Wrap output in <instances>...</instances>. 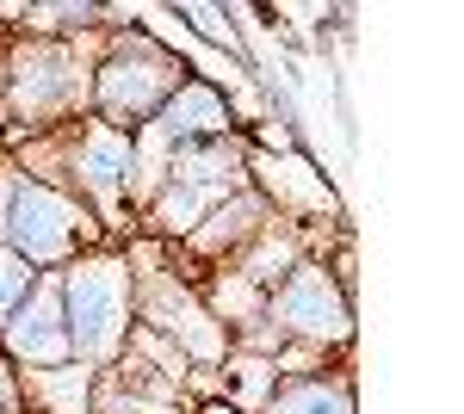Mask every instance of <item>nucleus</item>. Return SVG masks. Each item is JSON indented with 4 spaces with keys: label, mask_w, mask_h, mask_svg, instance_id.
I'll return each instance as SVG.
<instances>
[{
    "label": "nucleus",
    "mask_w": 464,
    "mask_h": 414,
    "mask_svg": "<svg viewBox=\"0 0 464 414\" xmlns=\"http://www.w3.org/2000/svg\"><path fill=\"white\" fill-rule=\"evenodd\" d=\"M124 315H130V273L118 260H87L69 273V346L87 359H100L124 341Z\"/></svg>",
    "instance_id": "f257e3e1"
},
{
    "label": "nucleus",
    "mask_w": 464,
    "mask_h": 414,
    "mask_svg": "<svg viewBox=\"0 0 464 414\" xmlns=\"http://www.w3.org/2000/svg\"><path fill=\"white\" fill-rule=\"evenodd\" d=\"M174 93H179V74L149 37H130L124 56L100 69V111L106 118H130V124L137 118H155Z\"/></svg>",
    "instance_id": "f03ea898"
},
{
    "label": "nucleus",
    "mask_w": 464,
    "mask_h": 414,
    "mask_svg": "<svg viewBox=\"0 0 464 414\" xmlns=\"http://www.w3.org/2000/svg\"><path fill=\"white\" fill-rule=\"evenodd\" d=\"M13 247H19V260H63L74 242H87L93 229H87V217L69 205V198H56L50 186H25L19 198H13Z\"/></svg>",
    "instance_id": "7ed1b4c3"
},
{
    "label": "nucleus",
    "mask_w": 464,
    "mask_h": 414,
    "mask_svg": "<svg viewBox=\"0 0 464 414\" xmlns=\"http://www.w3.org/2000/svg\"><path fill=\"white\" fill-rule=\"evenodd\" d=\"M279 328L291 334H310V341H347V297H341V284H328L322 266H291L285 291H279Z\"/></svg>",
    "instance_id": "20e7f679"
},
{
    "label": "nucleus",
    "mask_w": 464,
    "mask_h": 414,
    "mask_svg": "<svg viewBox=\"0 0 464 414\" xmlns=\"http://www.w3.org/2000/svg\"><path fill=\"white\" fill-rule=\"evenodd\" d=\"M6 346H13L19 359H32V365H63V352H69V328H63V303H56V291H37L32 303L13 310V322H6Z\"/></svg>",
    "instance_id": "39448f33"
},
{
    "label": "nucleus",
    "mask_w": 464,
    "mask_h": 414,
    "mask_svg": "<svg viewBox=\"0 0 464 414\" xmlns=\"http://www.w3.org/2000/svg\"><path fill=\"white\" fill-rule=\"evenodd\" d=\"M63 74H74L69 50L63 43H44V50H32L25 63H19V111H32V118H44V111H56V105L81 100V87L74 81H63Z\"/></svg>",
    "instance_id": "423d86ee"
},
{
    "label": "nucleus",
    "mask_w": 464,
    "mask_h": 414,
    "mask_svg": "<svg viewBox=\"0 0 464 414\" xmlns=\"http://www.w3.org/2000/svg\"><path fill=\"white\" fill-rule=\"evenodd\" d=\"M223 130H229V105L217 100L205 81H186L174 100L161 105V137L179 142V149H186V142H211V137H223Z\"/></svg>",
    "instance_id": "0eeeda50"
},
{
    "label": "nucleus",
    "mask_w": 464,
    "mask_h": 414,
    "mask_svg": "<svg viewBox=\"0 0 464 414\" xmlns=\"http://www.w3.org/2000/svg\"><path fill=\"white\" fill-rule=\"evenodd\" d=\"M254 168L266 173L279 210H291V217H304V210H334V192H328V179H322L310 161L285 155V161H254Z\"/></svg>",
    "instance_id": "6e6552de"
},
{
    "label": "nucleus",
    "mask_w": 464,
    "mask_h": 414,
    "mask_svg": "<svg viewBox=\"0 0 464 414\" xmlns=\"http://www.w3.org/2000/svg\"><path fill=\"white\" fill-rule=\"evenodd\" d=\"M74 173H81V186H87V192L111 198V192L124 186V173H130V142L118 137V130H106V124H100V130H87Z\"/></svg>",
    "instance_id": "1a4fd4ad"
},
{
    "label": "nucleus",
    "mask_w": 464,
    "mask_h": 414,
    "mask_svg": "<svg viewBox=\"0 0 464 414\" xmlns=\"http://www.w3.org/2000/svg\"><path fill=\"white\" fill-rule=\"evenodd\" d=\"M266 414H353V390L347 383H322V378H304V383H285Z\"/></svg>",
    "instance_id": "9d476101"
},
{
    "label": "nucleus",
    "mask_w": 464,
    "mask_h": 414,
    "mask_svg": "<svg viewBox=\"0 0 464 414\" xmlns=\"http://www.w3.org/2000/svg\"><path fill=\"white\" fill-rule=\"evenodd\" d=\"M19 396H32L44 414H87V371H25Z\"/></svg>",
    "instance_id": "9b49d317"
},
{
    "label": "nucleus",
    "mask_w": 464,
    "mask_h": 414,
    "mask_svg": "<svg viewBox=\"0 0 464 414\" xmlns=\"http://www.w3.org/2000/svg\"><path fill=\"white\" fill-rule=\"evenodd\" d=\"M25 291H32V273H25V260L19 254H0V322L25 303Z\"/></svg>",
    "instance_id": "f8f14e48"
},
{
    "label": "nucleus",
    "mask_w": 464,
    "mask_h": 414,
    "mask_svg": "<svg viewBox=\"0 0 464 414\" xmlns=\"http://www.w3.org/2000/svg\"><path fill=\"white\" fill-rule=\"evenodd\" d=\"M186 19H205V37H217V43H229V50H236V32L223 25V13H217V6H186Z\"/></svg>",
    "instance_id": "ddd939ff"
},
{
    "label": "nucleus",
    "mask_w": 464,
    "mask_h": 414,
    "mask_svg": "<svg viewBox=\"0 0 464 414\" xmlns=\"http://www.w3.org/2000/svg\"><path fill=\"white\" fill-rule=\"evenodd\" d=\"M0 414H25V396H19V383L6 371V359H0Z\"/></svg>",
    "instance_id": "4468645a"
},
{
    "label": "nucleus",
    "mask_w": 464,
    "mask_h": 414,
    "mask_svg": "<svg viewBox=\"0 0 464 414\" xmlns=\"http://www.w3.org/2000/svg\"><path fill=\"white\" fill-rule=\"evenodd\" d=\"M205 414H236V409H223V402H205Z\"/></svg>",
    "instance_id": "2eb2a0df"
}]
</instances>
